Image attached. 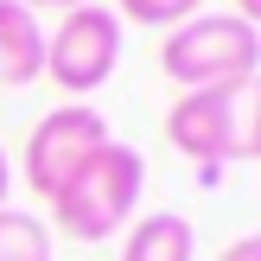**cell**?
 I'll return each mask as SVG.
<instances>
[{"label": "cell", "mask_w": 261, "mask_h": 261, "mask_svg": "<svg viewBox=\"0 0 261 261\" xmlns=\"http://www.w3.org/2000/svg\"><path fill=\"white\" fill-rule=\"evenodd\" d=\"M140 191H147V160H140V147L109 140V147H96L58 185L51 223H58L70 242H109V236H121V223H134Z\"/></svg>", "instance_id": "1"}, {"label": "cell", "mask_w": 261, "mask_h": 261, "mask_svg": "<svg viewBox=\"0 0 261 261\" xmlns=\"http://www.w3.org/2000/svg\"><path fill=\"white\" fill-rule=\"evenodd\" d=\"M166 76L185 89H236L261 76V32L236 13H191L160 51Z\"/></svg>", "instance_id": "2"}, {"label": "cell", "mask_w": 261, "mask_h": 261, "mask_svg": "<svg viewBox=\"0 0 261 261\" xmlns=\"http://www.w3.org/2000/svg\"><path fill=\"white\" fill-rule=\"evenodd\" d=\"M121 64V19L102 0L64 13L58 32H45V76L64 96H96Z\"/></svg>", "instance_id": "3"}, {"label": "cell", "mask_w": 261, "mask_h": 261, "mask_svg": "<svg viewBox=\"0 0 261 261\" xmlns=\"http://www.w3.org/2000/svg\"><path fill=\"white\" fill-rule=\"evenodd\" d=\"M109 140H115V134H109V115H102L96 102H64V109H51L45 121L25 134V153H19L25 185H32L38 198H58V185H64L96 147H109Z\"/></svg>", "instance_id": "4"}, {"label": "cell", "mask_w": 261, "mask_h": 261, "mask_svg": "<svg viewBox=\"0 0 261 261\" xmlns=\"http://www.w3.org/2000/svg\"><path fill=\"white\" fill-rule=\"evenodd\" d=\"M236 89H185L166 109V140L198 166L236 160Z\"/></svg>", "instance_id": "5"}, {"label": "cell", "mask_w": 261, "mask_h": 261, "mask_svg": "<svg viewBox=\"0 0 261 261\" xmlns=\"http://www.w3.org/2000/svg\"><path fill=\"white\" fill-rule=\"evenodd\" d=\"M45 76V25L19 0H0V83H32Z\"/></svg>", "instance_id": "6"}, {"label": "cell", "mask_w": 261, "mask_h": 261, "mask_svg": "<svg viewBox=\"0 0 261 261\" xmlns=\"http://www.w3.org/2000/svg\"><path fill=\"white\" fill-rule=\"evenodd\" d=\"M191 255H198V229L178 211H153L121 236V261H191Z\"/></svg>", "instance_id": "7"}, {"label": "cell", "mask_w": 261, "mask_h": 261, "mask_svg": "<svg viewBox=\"0 0 261 261\" xmlns=\"http://www.w3.org/2000/svg\"><path fill=\"white\" fill-rule=\"evenodd\" d=\"M0 261H58L51 249V223L32 211H0Z\"/></svg>", "instance_id": "8"}, {"label": "cell", "mask_w": 261, "mask_h": 261, "mask_svg": "<svg viewBox=\"0 0 261 261\" xmlns=\"http://www.w3.org/2000/svg\"><path fill=\"white\" fill-rule=\"evenodd\" d=\"M115 19H134V25H185L191 13H204V0H115Z\"/></svg>", "instance_id": "9"}, {"label": "cell", "mask_w": 261, "mask_h": 261, "mask_svg": "<svg viewBox=\"0 0 261 261\" xmlns=\"http://www.w3.org/2000/svg\"><path fill=\"white\" fill-rule=\"evenodd\" d=\"M236 160H261V76L236 89Z\"/></svg>", "instance_id": "10"}, {"label": "cell", "mask_w": 261, "mask_h": 261, "mask_svg": "<svg viewBox=\"0 0 261 261\" xmlns=\"http://www.w3.org/2000/svg\"><path fill=\"white\" fill-rule=\"evenodd\" d=\"M217 261H261V229H249V236H236V242H229V249L217 255Z\"/></svg>", "instance_id": "11"}, {"label": "cell", "mask_w": 261, "mask_h": 261, "mask_svg": "<svg viewBox=\"0 0 261 261\" xmlns=\"http://www.w3.org/2000/svg\"><path fill=\"white\" fill-rule=\"evenodd\" d=\"M19 7H25V13H45V7H51V13H76V7H89V0H19Z\"/></svg>", "instance_id": "12"}, {"label": "cell", "mask_w": 261, "mask_h": 261, "mask_svg": "<svg viewBox=\"0 0 261 261\" xmlns=\"http://www.w3.org/2000/svg\"><path fill=\"white\" fill-rule=\"evenodd\" d=\"M7 198H13V160H7V147H0V211H7Z\"/></svg>", "instance_id": "13"}, {"label": "cell", "mask_w": 261, "mask_h": 261, "mask_svg": "<svg viewBox=\"0 0 261 261\" xmlns=\"http://www.w3.org/2000/svg\"><path fill=\"white\" fill-rule=\"evenodd\" d=\"M236 19H249L255 32H261V0H236Z\"/></svg>", "instance_id": "14"}]
</instances>
